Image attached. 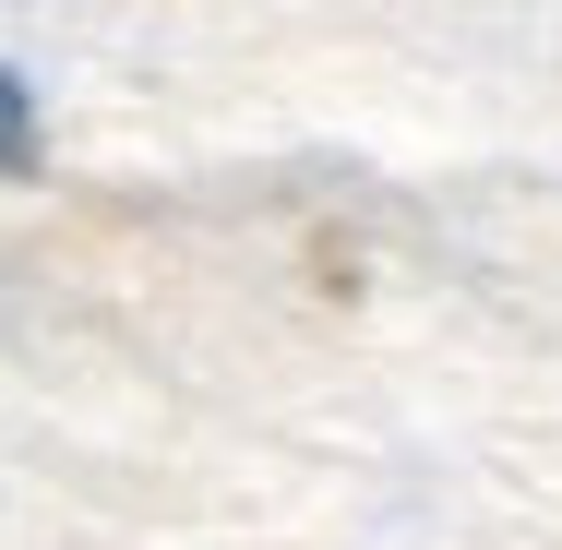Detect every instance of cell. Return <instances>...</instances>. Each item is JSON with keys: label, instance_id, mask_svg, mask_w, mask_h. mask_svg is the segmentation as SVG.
<instances>
[{"label": "cell", "instance_id": "obj_1", "mask_svg": "<svg viewBox=\"0 0 562 550\" xmlns=\"http://www.w3.org/2000/svg\"><path fill=\"white\" fill-rule=\"evenodd\" d=\"M36 156H48V144H36V97L0 72V180H36Z\"/></svg>", "mask_w": 562, "mask_h": 550}]
</instances>
